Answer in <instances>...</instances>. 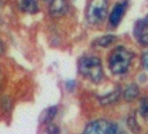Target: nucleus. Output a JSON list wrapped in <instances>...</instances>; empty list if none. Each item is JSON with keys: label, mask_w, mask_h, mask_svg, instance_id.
<instances>
[{"label": "nucleus", "mask_w": 148, "mask_h": 134, "mask_svg": "<svg viewBox=\"0 0 148 134\" xmlns=\"http://www.w3.org/2000/svg\"><path fill=\"white\" fill-rule=\"evenodd\" d=\"M133 54L125 47H118L112 52L109 59L110 70L114 75H121L127 71Z\"/></svg>", "instance_id": "1"}, {"label": "nucleus", "mask_w": 148, "mask_h": 134, "mask_svg": "<svg viewBox=\"0 0 148 134\" xmlns=\"http://www.w3.org/2000/svg\"><path fill=\"white\" fill-rule=\"evenodd\" d=\"M79 72L93 83H100L103 78L101 60L97 57H84L79 62Z\"/></svg>", "instance_id": "2"}, {"label": "nucleus", "mask_w": 148, "mask_h": 134, "mask_svg": "<svg viewBox=\"0 0 148 134\" xmlns=\"http://www.w3.org/2000/svg\"><path fill=\"white\" fill-rule=\"evenodd\" d=\"M108 11V0H91L87 9V20L91 24L101 22Z\"/></svg>", "instance_id": "3"}, {"label": "nucleus", "mask_w": 148, "mask_h": 134, "mask_svg": "<svg viewBox=\"0 0 148 134\" xmlns=\"http://www.w3.org/2000/svg\"><path fill=\"white\" fill-rule=\"evenodd\" d=\"M126 6H127V1L119 2L118 4L114 5L113 11L110 15V23H111L112 26L116 27L120 24L121 18H123V14L125 12Z\"/></svg>", "instance_id": "4"}, {"label": "nucleus", "mask_w": 148, "mask_h": 134, "mask_svg": "<svg viewBox=\"0 0 148 134\" xmlns=\"http://www.w3.org/2000/svg\"><path fill=\"white\" fill-rule=\"evenodd\" d=\"M108 125L109 123L106 120H103V119L93 121V122L86 126L84 134H106Z\"/></svg>", "instance_id": "5"}, {"label": "nucleus", "mask_w": 148, "mask_h": 134, "mask_svg": "<svg viewBox=\"0 0 148 134\" xmlns=\"http://www.w3.org/2000/svg\"><path fill=\"white\" fill-rule=\"evenodd\" d=\"M67 9L66 0H51L49 4V14L53 17H59L63 15Z\"/></svg>", "instance_id": "6"}, {"label": "nucleus", "mask_w": 148, "mask_h": 134, "mask_svg": "<svg viewBox=\"0 0 148 134\" xmlns=\"http://www.w3.org/2000/svg\"><path fill=\"white\" fill-rule=\"evenodd\" d=\"M20 9L25 13L35 14L39 10L38 0H21Z\"/></svg>", "instance_id": "7"}, {"label": "nucleus", "mask_w": 148, "mask_h": 134, "mask_svg": "<svg viewBox=\"0 0 148 134\" xmlns=\"http://www.w3.org/2000/svg\"><path fill=\"white\" fill-rule=\"evenodd\" d=\"M138 94H139V88L136 85L132 83L126 87V90L123 92V99L126 101H132L138 97Z\"/></svg>", "instance_id": "8"}, {"label": "nucleus", "mask_w": 148, "mask_h": 134, "mask_svg": "<svg viewBox=\"0 0 148 134\" xmlns=\"http://www.w3.org/2000/svg\"><path fill=\"white\" fill-rule=\"evenodd\" d=\"M120 94H121V90L120 88H116V90L108 93V94L105 95V97H100L99 99L100 102H101V104H103V105H108V104L114 103V102H116V100L119 99Z\"/></svg>", "instance_id": "9"}, {"label": "nucleus", "mask_w": 148, "mask_h": 134, "mask_svg": "<svg viewBox=\"0 0 148 134\" xmlns=\"http://www.w3.org/2000/svg\"><path fill=\"white\" fill-rule=\"evenodd\" d=\"M148 29V15L145 18L138 20L134 25V36L135 38H138L140 35L145 33V31Z\"/></svg>", "instance_id": "10"}, {"label": "nucleus", "mask_w": 148, "mask_h": 134, "mask_svg": "<svg viewBox=\"0 0 148 134\" xmlns=\"http://www.w3.org/2000/svg\"><path fill=\"white\" fill-rule=\"evenodd\" d=\"M57 112V107L56 106H51L49 108L46 109L40 115V121L44 123H49L52 119L54 118Z\"/></svg>", "instance_id": "11"}, {"label": "nucleus", "mask_w": 148, "mask_h": 134, "mask_svg": "<svg viewBox=\"0 0 148 134\" xmlns=\"http://www.w3.org/2000/svg\"><path fill=\"white\" fill-rule=\"evenodd\" d=\"M127 126L131 130V132H133L134 134H139L140 131H141L140 126L138 125V122H137L136 118H135L134 114H131L127 118Z\"/></svg>", "instance_id": "12"}, {"label": "nucleus", "mask_w": 148, "mask_h": 134, "mask_svg": "<svg viewBox=\"0 0 148 134\" xmlns=\"http://www.w3.org/2000/svg\"><path fill=\"white\" fill-rule=\"evenodd\" d=\"M116 41V37L113 35H107V36H103V37L99 38L98 40H96V45L97 46H101V47H108L111 44Z\"/></svg>", "instance_id": "13"}, {"label": "nucleus", "mask_w": 148, "mask_h": 134, "mask_svg": "<svg viewBox=\"0 0 148 134\" xmlns=\"http://www.w3.org/2000/svg\"><path fill=\"white\" fill-rule=\"evenodd\" d=\"M140 113L144 118L148 119V99L144 97L140 101Z\"/></svg>", "instance_id": "14"}, {"label": "nucleus", "mask_w": 148, "mask_h": 134, "mask_svg": "<svg viewBox=\"0 0 148 134\" xmlns=\"http://www.w3.org/2000/svg\"><path fill=\"white\" fill-rule=\"evenodd\" d=\"M137 40L142 46H148V33H143L137 38Z\"/></svg>", "instance_id": "15"}, {"label": "nucleus", "mask_w": 148, "mask_h": 134, "mask_svg": "<svg viewBox=\"0 0 148 134\" xmlns=\"http://www.w3.org/2000/svg\"><path fill=\"white\" fill-rule=\"evenodd\" d=\"M118 132V125L116 123H109L106 134H116Z\"/></svg>", "instance_id": "16"}, {"label": "nucleus", "mask_w": 148, "mask_h": 134, "mask_svg": "<svg viewBox=\"0 0 148 134\" xmlns=\"http://www.w3.org/2000/svg\"><path fill=\"white\" fill-rule=\"evenodd\" d=\"M47 131L49 134H58V128H57L54 124H51V123L49 124V127H47Z\"/></svg>", "instance_id": "17"}, {"label": "nucleus", "mask_w": 148, "mask_h": 134, "mask_svg": "<svg viewBox=\"0 0 148 134\" xmlns=\"http://www.w3.org/2000/svg\"><path fill=\"white\" fill-rule=\"evenodd\" d=\"M142 64H143V66H144V68L146 69V70H148V52H146L144 55H143Z\"/></svg>", "instance_id": "18"}, {"label": "nucleus", "mask_w": 148, "mask_h": 134, "mask_svg": "<svg viewBox=\"0 0 148 134\" xmlns=\"http://www.w3.org/2000/svg\"><path fill=\"white\" fill-rule=\"evenodd\" d=\"M74 87H75V82H73V81L67 82V83H66V87H67L69 90H72Z\"/></svg>", "instance_id": "19"}, {"label": "nucleus", "mask_w": 148, "mask_h": 134, "mask_svg": "<svg viewBox=\"0 0 148 134\" xmlns=\"http://www.w3.org/2000/svg\"><path fill=\"white\" fill-rule=\"evenodd\" d=\"M3 52V45H2V42L0 41V54Z\"/></svg>", "instance_id": "20"}, {"label": "nucleus", "mask_w": 148, "mask_h": 134, "mask_svg": "<svg viewBox=\"0 0 148 134\" xmlns=\"http://www.w3.org/2000/svg\"><path fill=\"white\" fill-rule=\"evenodd\" d=\"M45 1H49V0H45Z\"/></svg>", "instance_id": "21"}]
</instances>
